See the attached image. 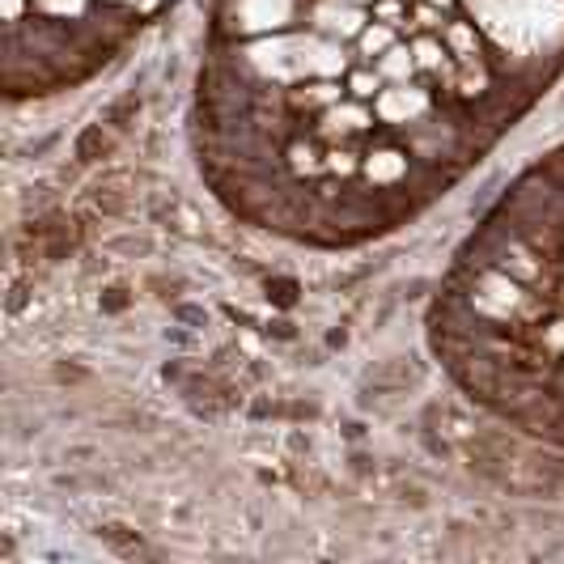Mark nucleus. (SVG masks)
Returning a JSON list of instances; mask_svg holds the SVG:
<instances>
[{
	"label": "nucleus",
	"instance_id": "obj_16",
	"mask_svg": "<svg viewBox=\"0 0 564 564\" xmlns=\"http://www.w3.org/2000/svg\"><path fill=\"white\" fill-rule=\"evenodd\" d=\"M352 4H366V0H352Z\"/></svg>",
	"mask_w": 564,
	"mask_h": 564
},
{
	"label": "nucleus",
	"instance_id": "obj_5",
	"mask_svg": "<svg viewBox=\"0 0 564 564\" xmlns=\"http://www.w3.org/2000/svg\"><path fill=\"white\" fill-rule=\"evenodd\" d=\"M314 22L323 34H336V39H352V34H361V9L352 4V0H327V4H318L314 9Z\"/></svg>",
	"mask_w": 564,
	"mask_h": 564
},
{
	"label": "nucleus",
	"instance_id": "obj_14",
	"mask_svg": "<svg viewBox=\"0 0 564 564\" xmlns=\"http://www.w3.org/2000/svg\"><path fill=\"white\" fill-rule=\"evenodd\" d=\"M18 4H22V0H9V18H18Z\"/></svg>",
	"mask_w": 564,
	"mask_h": 564
},
{
	"label": "nucleus",
	"instance_id": "obj_13",
	"mask_svg": "<svg viewBox=\"0 0 564 564\" xmlns=\"http://www.w3.org/2000/svg\"><path fill=\"white\" fill-rule=\"evenodd\" d=\"M352 89H357V94H373V89H378V77H369V73H361V77L352 82Z\"/></svg>",
	"mask_w": 564,
	"mask_h": 564
},
{
	"label": "nucleus",
	"instance_id": "obj_8",
	"mask_svg": "<svg viewBox=\"0 0 564 564\" xmlns=\"http://www.w3.org/2000/svg\"><path fill=\"white\" fill-rule=\"evenodd\" d=\"M412 64H416V59L408 56L403 47H391V52L382 56V77H387V82H408V73H412Z\"/></svg>",
	"mask_w": 564,
	"mask_h": 564
},
{
	"label": "nucleus",
	"instance_id": "obj_3",
	"mask_svg": "<svg viewBox=\"0 0 564 564\" xmlns=\"http://www.w3.org/2000/svg\"><path fill=\"white\" fill-rule=\"evenodd\" d=\"M429 111V98H424V89L416 85L399 82L395 89H387L382 98H378V115L387 119V123H412V119H421Z\"/></svg>",
	"mask_w": 564,
	"mask_h": 564
},
{
	"label": "nucleus",
	"instance_id": "obj_9",
	"mask_svg": "<svg viewBox=\"0 0 564 564\" xmlns=\"http://www.w3.org/2000/svg\"><path fill=\"white\" fill-rule=\"evenodd\" d=\"M395 47V34H391V26H373L361 34V52L366 56H387Z\"/></svg>",
	"mask_w": 564,
	"mask_h": 564
},
{
	"label": "nucleus",
	"instance_id": "obj_6",
	"mask_svg": "<svg viewBox=\"0 0 564 564\" xmlns=\"http://www.w3.org/2000/svg\"><path fill=\"white\" fill-rule=\"evenodd\" d=\"M518 302H522V293L509 276H484L480 293H476V306L484 314H509Z\"/></svg>",
	"mask_w": 564,
	"mask_h": 564
},
{
	"label": "nucleus",
	"instance_id": "obj_4",
	"mask_svg": "<svg viewBox=\"0 0 564 564\" xmlns=\"http://www.w3.org/2000/svg\"><path fill=\"white\" fill-rule=\"evenodd\" d=\"M293 18V0H238V26L276 30Z\"/></svg>",
	"mask_w": 564,
	"mask_h": 564
},
{
	"label": "nucleus",
	"instance_id": "obj_12",
	"mask_svg": "<svg viewBox=\"0 0 564 564\" xmlns=\"http://www.w3.org/2000/svg\"><path fill=\"white\" fill-rule=\"evenodd\" d=\"M416 56H421L424 68H437V64H442V52H437L433 43H421V47H416Z\"/></svg>",
	"mask_w": 564,
	"mask_h": 564
},
{
	"label": "nucleus",
	"instance_id": "obj_11",
	"mask_svg": "<svg viewBox=\"0 0 564 564\" xmlns=\"http://www.w3.org/2000/svg\"><path fill=\"white\" fill-rule=\"evenodd\" d=\"M47 13H82L85 0H39Z\"/></svg>",
	"mask_w": 564,
	"mask_h": 564
},
{
	"label": "nucleus",
	"instance_id": "obj_1",
	"mask_svg": "<svg viewBox=\"0 0 564 564\" xmlns=\"http://www.w3.org/2000/svg\"><path fill=\"white\" fill-rule=\"evenodd\" d=\"M509 56H539L564 39V0H467Z\"/></svg>",
	"mask_w": 564,
	"mask_h": 564
},
{
	"label": "nucleus",
	"instance_id": "obj_15",
	"mask_svg": "<svg viewBox=\"0 0 564 564\" xmlns=\"http://www.w3.org/2000/svg\"><path fill=\"white\" fill-rule=\"evenodd\" d=\"M123 4H144V0H123Z\"/></svg>",
	"mask_w": 564,
	"mask_h": 564
},
{
	"label": "nucleus",
	"instance_id": "obj_2",
	"mask_svg": "<svg viewBox=\"0 0 564 564\" xmlns=\"http://www.w3.org/2000/svg\"><path fill=\"white\" fill-rule=\"evenodd\" d=\"M251 64L263 77L276 82H302V77H336L344 68L339 43L314 39V34H293V39H263L251 47Z\"/></svg>",
	"mask_w": 564,
	"mask_h": 564
},
{
	"label": "nucleus",
	"instance_id": "obj_7",
	"mask_svg": "<svg viewBox=\"0 0 564 564\" xmlns=\"http://www.w3.org/2000/svg\"><path fill=\"white\" fill-rule=\"evenodd\" d=\"M366 170L373 183H395L399 174L408 170V158H399V153H373Z\"/></svg>",
	"mask_w": 564,
	"mask_h": 564
},
{
	"label": "nucleus",
	"instance_id": "obj_10",
	"mask_svg": "<svg viewBox=\"0 0 564 564\" xmlns=\"http://www.w3.org/2000/svg\"><path fill=\"white\" fill-rule=\"evenodd\" d=\"M332 128H344V132H348V128H366V115L348 111V107H344V111H332Z\"/></svg>",
	"mask_w": 564,
	"mask_h": 564
}]
</instances>
